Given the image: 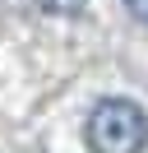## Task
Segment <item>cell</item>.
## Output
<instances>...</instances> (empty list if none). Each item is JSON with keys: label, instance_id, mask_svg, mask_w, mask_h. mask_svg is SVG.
Here are the masks:
<instances>
[{"label": "cell", "instance_id": "6da1fadb", "mask_svg": "<svg viewBox=\"0 0 148 153\" xmlns=\"http://www.w3.org/2000/svg\"><path fill=\"white\" fill-rule=\"evenodd\" d=\"M88 149L92 153H144L148 149V111L130 97H102L88 111Z\"/></svg>", "mask_w": 148, "mask_h": 153}, {"label": "cell", "instance_id": "7a4b0ae2", "mask_svg": "<svg viewBox=\"0 0 148 153\" xmlns=\"http://www.w3.org/2000/svg\"><path fill=\"white\" fill-rule=\"evenodd\" d=\"M37 5H42L46 14H79L88 0H37Z\"/></svg>", "mask_w": 148, "mask_h": 153}, {"label": "cell", "instance_id": "3957f363", "mask_svg": "<svg viewBox=\"0 0 148 153\" xmlns=\"http://www.w3.org/2000/svg\"><path fill=\"white\" fill-rule=\"evenodd\" d=\"M125 10H130V14H134V19H139V23H148V0H125Z\"/></svg>", "mask_w": 148, "mask_h": 153}]
</instances>
